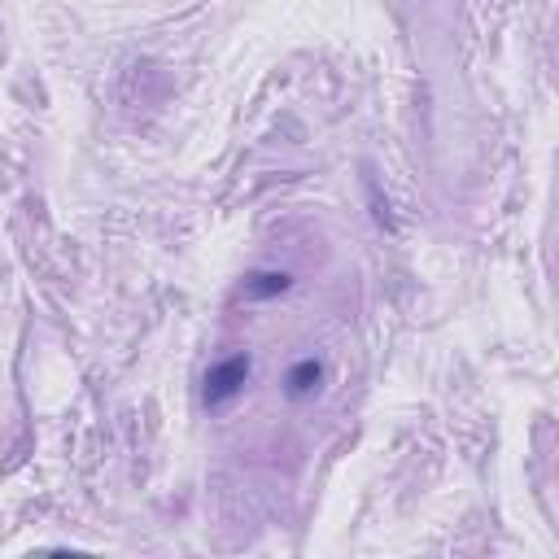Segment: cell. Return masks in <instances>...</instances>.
<instances>
[{"label": "cell", "instance_id": "2", "mask_svg": "<svg viewBox=\"0 0 559 559\" xmlns=\"http://www.w3.org/2000/svg\"><path fill=\"white\" fill-rule=\"evenodd\" d=\"M319 380H324V363L319 359H302L289 367V376H284V394L289 398H306L319 389Z\"/></svg>", "mask_w": 559, "mask_h": 559}, {"label": "cell", "instance_id": "1", "mask_svg": "<svg viewBox=\"0 0 559 559\" xmlns=\"http://www.w3.org/2000/svg\"><path fill=\"white\" fill-rule=\"evenodd\" d=\"M245 380H249V354H232V359L214 363L206 372V407H228L245 389Z\"/></svg>", "mask_w": 559, "mask_h": 559}, {"label": "cell", "instance_id": "3", "mask_svg": "<svg viewBox=\"0 0 559 559\" xmlns=\"http://www.w3.org/2000/svg\"><path fill=\"white\" fill-rule=\"evenodd\" d=\"M289 284H293L289 271H258V276L245 280V297L249 302H267V297L289 293Z\"/></svg>", "mask_w": 559, "mask_h": 559}]
</instances>
